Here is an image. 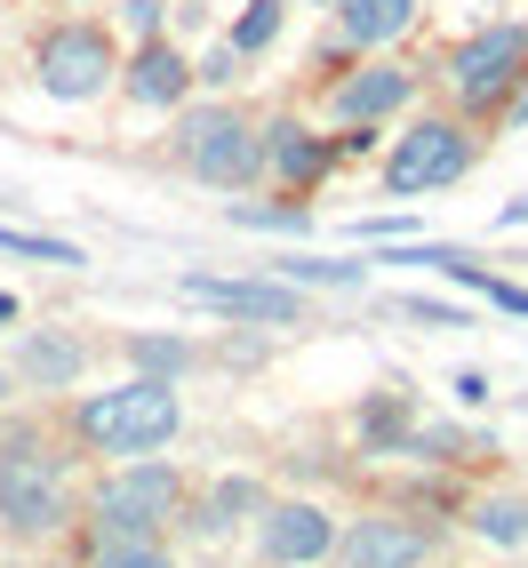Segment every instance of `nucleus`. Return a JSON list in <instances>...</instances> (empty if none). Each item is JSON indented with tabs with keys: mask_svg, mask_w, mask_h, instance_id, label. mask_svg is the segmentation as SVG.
Segmentation results:
<instances>
[{
	"mask_svg": "<svg viewBox=\"0 0 528 568\" xmlns=\"http://www.w3.org/2000/svg\"><path fill=\"white\" fill-rule=\"evenodd\" d=\"M81 440L89 448H121V457H144V448H161L169 433H176V393L161 385V376H136V385H121V393H97V400H81Z\"/></svg>",
	"mask_w": 528,
	"mask_h": 568,
	"instance_id": "nucleus-1",
	"label": "nucleus"
},
{
	"mask_svg": "<svg viewBox=\"0 0 528 568\" xmlns=\"http://www.w3.org/2000/svg\"><path fill=\"white\" fill-rule=\"evenodd\" d=\"M176 473L169 465H129L97 488V528L104 537H161V520H176Z\"/></svg>",
	"mask_w": 528,
	"mask_h": 568,
	"instance_id": "nucleus-2",
	"label": "nucleus"
},
{
	"mask_svg": "<svg viewBox=\"0 0 528 568\" xmlns=\"http://www.w3.org/2000/svg\"><path fill=\"white\" fill-rule=\"evenodd\" d=\"M465 169H473V136L457 121H417L385 153V184H393V193H440V184H457Z\"/></svg>",
	"mask_w": 528,
	"mask_h": 568,
	"instance_id": "nucleus-3",
	"label": "nucleus"
},
{
	"mask_svg": "<svg viewBox=\"0 0 528 568\" xmlns=\"http://www.w3.org/2000/svg\"><path fill=\"white\" fill-rule=\"evenodd\" d=\"M0 520L24 528V537H41V528L64 520V473H57V457H41V448H9V457H0Z\"/></svg>",
	"mask_w": 528,
	"mask_h": 568,
	"instance_id": "nucleus-4",
	"label": "nucleus"
},
{
	"mask_svg": "<svg viewBox=\"0 0 528 568\" xmlns=\"http://www.w3.org/2000/svg\"><path fill=\"white\" fill-rule=\"evenodd\" d=\"M184 153L209 184H248L264 169V136L241 121V112H193L184 121Z\"/></svg>",
	"mask_w": 528,
	"mask_h": 568,
	"instance_id": "nucleus-5",
	"label": "nucleus"
},
{
	"mask_svg": "<svg viewBox=\"0 0 528 568\" xmlns=\"http://www.w3.org/2000/svg\"><path fill=\"white\" fill-rule=\"evenodd\" d=\"M112 81V41L97 24H64V32H49L41 41V89L57 97V104H81V97H97Z\"/></svg>",
	"mask_w": 528,
	"mask_h": 568,
	"instance_id": "nucleus-6",
	"label": "nucleus"
},
{
	"mask_svg": "<svg viewBox=\"0 0 528 568\" xmlns=\"http://www.w3.org/2000/svg\"><path fill=\"white\" fill-rule=\"evenodd\" d=\"M520 64H528V32H520V24H497V32H480V41L457 49L448 81H457L465 104H497V97L520 81Z\"/></svg>",
	"mask_w": 528,
	"mask_h": 568,
	"instance_id": "nucleus-7",
	"label": "nucleus"
},
{
	"mask_svg": "<svg viewBox=\"0 0 528 568\" xmlns=\"http://www.w3.org/2000/svg\"><path fill=\"white\" fill-rule=\"evenodd\" d=\"M193 305H209V313H233V321H305V305H296L288 288H273V281H209V273H184L176 281Z\"/></svg>",
	"mask_w": 528,
	"mask_h": 568,
	"instance_id": "nucleus-8",
	"label": "nucleus"
},
{
	"mask_svg": "<svg viewBox=\"0 0 528 568\" xmlns=\"http://www.w3.org/2000/svg\"><path fill=\"white\" fill-rule=\"evenodd\" d=\"M336 560H345V568H417L425 560V528H408V520H361L353 537H336Z\"/></svg>",
	"mask_w": 528,
	"mask_h": 568,
	"instance_id": "nucleus-9",
	"label": "nucleus"
},
{
	"mask_svg": "<svg viewBox=\"0 0 528 568\" xmlns=\"http://www.w3.org/2000/svg\"><path fill=\"white\" fill-rule=\"evenodd\" d=\"M336 545V528H328V513H313V505H273L264 513V560H321Z\"/></svg>",
	"mask_w": 528,
	"mask_h": 568,
	"instance_id": "nucleus-10",
	"label": "nucleus"
},
{
	"mask_svg": "<svg viewBox=\"0 0 528 568\" xmlns=\"http://www.w3.org/2000/svg\"><path fill=\"white\" fill-rule=\"evenodd\" d=\"M264 161H273L288 184H313L336 169V136H313V129H296V121H273V136H264Z\"/></svg>",
	"mask_w": 528,
	"mask_h": 568,
	"instance_id": "nucleus-11",
	"label": "nucleus"
},
{
	"mask_svg": "<svg viewBox=\"0 0 528 568\" xmlns=\"http://www.w3.org/2000/svg\"><path fill=\"white\" fill-rule=\"evenodd\" d=\"M81 336H64V328H32L24 345H17V376L24 385H72L81 376Z\"/></svg>",
	"mask_w": 528,
	"mask_h": 568,
	"instance_id": "nucleus-12",
	"label": "nucleus"
},
{
	"mask_svg": "<svg viewBox=\"0 0 528 568\" xmlns=\"http://www.w3.org/2000/svg\"><path fill=\"white\" fill-rule=\"evenodd\" d=\"M408 72H393V64H368V72H353V81H336V121H376V112H393V104H408Z\"/></svg>",
	"mask_w": 528,
	"mask_h": 568,
	"instance_id": "nucleus-13",
	"label": "nucleus"
},
{
	"mask_svg": "<svg viewBox=\"0 0 528 568\" xmlns=\"http://www.w3.org/2000/svg\"><path fill=\"white\" fill-rule=\"evenodd\" d=\"M184 89H193V64H184L169 41H144L136 64H129V97L136 104H176Z\"/></svg>",
	"mask_w": 528,
	"mask_h": 568,
	"instance_id": "nucleus-14",
	"label": "nucleus"
},
{
	"mask_svg": "<svg viewBox=\"0 0 528 568\" xmlns=\"http://www.w3.org/2000/svg\"><path fill=\"white\" fill-rule=\"evenodd\" d=\"M336 24L345 41H400L417 24V0H336Z\"/></svg>",
	"mask_w": 528,
	"mask_h": 568,
	"instance_id": "nucleus-15",
	"label": "nucleus"
},
{
	"mask_svg": "<svg viewBox=\"0 0 528 568\" xmlns=\"http://www.w3.org/2000/svg\"><path fill=\"white\" fill-rule=\"evenodd\" d=\"M273 273H288V281H313V288H361V281H368L361 264H321V256H273Z\"/></svg>",
	"mask_w": 528,
	"mask_h": 568,
	"instance_id": "nucleus-16",
	"label": "nucleus"
},
{
	"mask_svg": "<svg viewBox=\"0 0 528 568\" xmlns=\"http://www.w3.org/2000/svg\"><path fill=\"white\" fill-rule=\"evenodd\" d=\"M473 528H480L488 545H528V505L497 497V505H480V513H473Z\"/></svg>",
	"mask_w": 528,
	"mask_h": 568,
	"instance_id": "nucleus-17",
	"label": "nucleus"
},
{
	"mask_svg": "<svg viewBox=\"0 0 528 568\" xmlns=\"http://www.w3.org/2000/svg\"><path fill=\"white\" fill-rule=\"evenodd\" d=\"M281 41V0H248V17L233 24V49L256 57V49H273Z\"/></svg>",
	"mask_w": 528,
	"mask_h": 568,
	"instance_id": "nucleus-18",
	"label": "nucleus"
},
{
	"mask_svg": "<svg viewBox=\"0 0 528 568\" xmlns=\"http://www.w3.org/2000/svg\"><path fill=\"white\" fill-rule=\"evenodd\" d=\"M0 248L9 256H32V264H81L72 241H49V233H17V224H0Z\"/></svg>",
	"mask_w": 528,
	"mask_h": 568,
	"instance_id": "nucleus-19",
	"label": "nucleus"
},
{
	"mask_svg": "<svg viewBox=\"0 0 528 568\" xmlns=\"http://www.w3.org/2000/svg\"><path fill=\"white\" fill-rule=\"evenodd\" d=\"M361 433H368L376 448H393V440H408V408H400L393 393H385V400H368V408H361Z\"/></svg>",
	"mask_w": 528,
	"mask_h": 568,
	"instance_id": "nucleus-20",
	"label": "nucleus"
},
{
	"mask_svg": "<svg viewBox=\"0 0 528 568\" xmlns=\"http://www.w3.org/2000/svg\"><path fill=\"white\" fill-rule=\"evenodd\" d=\"M104 568H176L153 537H104Z\"/></svg>",
	"mask_w": 528,
	"mask_h": 568,
	"instance_id": "nucleus-21",
	"label": "nucleus"
},
{
	"mask_svg": "<svg viewBox=\"0 0 528 568\" xmlns=\"http://www.w3.org/2000/svg\"><path fill=\"white\" fill-rule=\"evenodd\" d=\"M129 353H136V368H153V376H161V368H184V361H193L184 345H169V336H136Z\"/></svg>",
	"mask_w": 528,
	"mask_h": 568,
	"instance_id": "nucleus-22",
	"label": "nucleus"
},
{
	"mask_svg": "<svg viewBox=\"0 0 528 568\" xmlns=\"http://www.w3.org/2000/svg\"><path fill=\"white\" fill-rule=\"evenodd\" d=\"M233 224H248V233H296L305 209H233Z\"/></svg>",
	"mask_w": 528,
	"mask_h": 568,
	"instance_id": "nucleus-23",
	"label": "nucleus"
},
{
	"mask_svg": "<svg viewBox=\"0 0 528 568\" xmlns=\"http://www.w3.org/2000/svg\"><path fill=\"white\" fill-rule=\"evenodd\" d=\"M400 313H408V321H425V328H473L457 305H433V296H400Z\"/></svg>",
	"mask_w": 528,
	"mask_h": 568,
	"instance_id": "nucleus-24",
	"label": "nucleus"
},
{
	"mask_svg": "<svg viewBox=\"0 0 528 568\" xmlns=\"http://www.w3.org/2000/svg\"><path fill=\"white\" fill-rule=\"evenodd\" d=\"M161 17H169V0H129V24H136V41H161Z\"/></svg>",
	"mask_w": 528,
	"mask_h": 568,
	"instance_id": "nucleus-25",
	"label": "nucleus"
},
{
	"mask_svg": "<svg viewBox=\"0 0 528 568\" xmlns=\"http://www.w3.org/2000/svg\"><path fill=\"white\" fill-rule=\"evenodd\" d=\"M209 513H256V488H248V480H224Z\"/></svg>",
	"mask_w": 528,
	"mask_h": 568,
	"instance_id": "nucleus-26",
	"label": "nucleus"
},
{
	"mask_svg": "<svg viewBox=\"0 0 528 568\" xmlns=\"http://www.w3.org/2000/svg\"><path fill=\"white\" fill-rule=\"evenodd\" d=\"M233 57H241L233 41H224V49H209V57H201V72H193V81H233Z\"/></svg>",
	"mask_w": 528,
	"mask_h": 568,
	"instance_id": "nucleus-27",
	"label": "nucleus"
},
{
	"mask_svg": "<svg viewBox=\"0 0 528 568\" xmlns=\"http://www.w3.org/2000/svg\"><path fill=\"white\" fill-rule=\"evenodd\" d=\"M497 224H505V233H512V224H528V193H520V201H505V216H497Z\"/></svg>",
	"mask_w": 528,
	"mask_h": 568,
	"instance_id": "nucleus-28",
	"label": "nucleus"
},
{
	"mask_svg": "<svg viewBox=\"0 0 528 568\" xmlns=\"http://www.w3.org/2000/svg\"><path fill=\"white\" fill-rule=\"evenodd\" d=\"M0 328H17V296H0Z\"/></svg>",
	"mask_w": 528,
	"mask_h": 568,
	"instance_id": "nucleus-29",
	"label": "nucleus"
},
{
	"mask_svg": "<svg viewBox=\"0 0 528 568\" xmlns=\"http://www.w3.org/2000/svg\"><path fill=\"white\" fill-rule=\"evenodd\" d=\"M512 121H528V89H520V97H512Z\"/></svg>",
	"mask_w": 528,
	"mask_h": 568,
	"instance_id": "nucleus-30",
	"label": "nucleus"
},
{
	"mask_svg": "<svg viewBox=\"0 0 528 568\" xmlns=\"http://www.w3.org/2000/svg\"><path fill=\"white\" fill-rule=\"evenodd\" d=\"M0 393H17V376H0Z\"/></svg>",
	"mask_w": 528,
	"mask_h": 568,
	"instance_id": "nucleus-31",
	"label": "nucleus"
}]
</instances>
